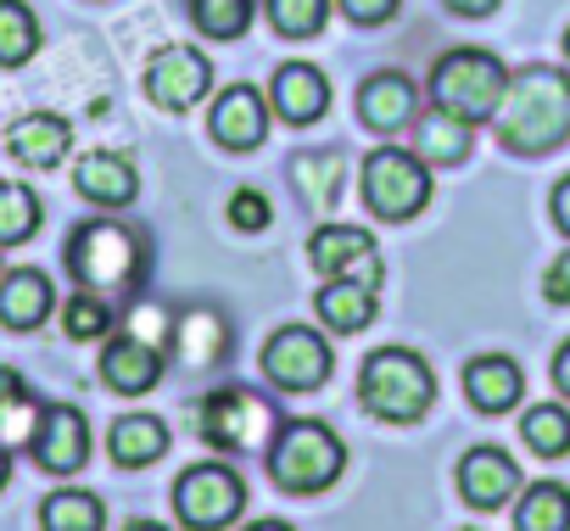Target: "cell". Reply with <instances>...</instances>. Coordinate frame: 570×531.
<instances>
[{
  "label": "cell",
  "instance_id": "cell-1",
  "mask_svg": "<svg viewBox=\"0 0 570 531\" xmlns=\"http://www.w3.org/2000/svg\"><path fill=\"white\" fill-rule=\"evenodd\" d=\"M498 140L520 157H542L570 135V73L559 68H520L498 101Z\"/></svg>",
  "mask_w": 570,
  "mask_h": 531
},
{
  "label": "cell",
  "instance_id": "cell-2",
  "mask_svg": "<svg viewBox=\"0 0 570 531\" xmlns=\"http://www.w3.org/2000/svg\"><path fill=\"white\" fill-rule=\"evenodd\" d=\"M358 403L375 414V420H397V425H414L436 409V370L414 353V347H381L364 358V375H358Z\"/></svg>",
  "mask_w": 570,
  "mask_h": 531
},
{
  "label": "cell",
  "instance_id": "cell-3",
  "mask_svg": "<svg viewBox=\"0 0 570 531\" xmlns=\"http://www.w3.org/2000/svg\"><path fill=\"white\" fill-rule=\"evenodd\" d=\"M68 269L85 292H135L146 275V240L118 218H90L68 240Z\"/></svg>",
  "mask_w": 570,
  "mask_h": 531
},
{
  "label": "cell",
  "instance_id": "cell-4",
  "mask_svg": "<svg viewBox=\"0 0 570 531\" xmlns=\"http://www.w3.org/2000/svg\"><path fill=\"white\" fill-rule=\"evenodd\" d=\"M342 470H347V448H342V436L325 420H292V425L274 436V448H268L274 486L279 492H297V498L336 486Z\"/></svg>",
  "mask_w": 570,
  "mask_h": 531
},
{
  "label": "cell",
  "instance_id": "cell-5",
  "mask_svg": "<svg viewBox=\"0 0 570 531\" xmlns=\"http://www.w3.org/2000/svg\"><path fill=\"white\" fill-rule=\"evenodd\" d=\"M503 90H509V68L492 51H475V46H459L431 68V101H436V112H448L459 124L492 118Z\"/></svg>",
  "mask_w": 570,
  "mask_h": 531
},
{
  "label": "cell",
  "instance_id": "cell-6",
  "mask_svg": "<svg viewBox=\"0 0 570 531\" xmlns=\"http://www.w3.org/2000/svg\"><path fill=\"white\" fill-rule=\"evenodd\" d=\"M364 201L375 218L386 224H409L425 201H431V168L425 157L403 151V146H381L364 157Z\"/></svg>",
  "mask_w": 570,
  "mask_h": 531
},
{
  "label": "cell",
  "instance_id": "cell-7",
  "mask_svg": "<svg viewBox=\"0 0 570 531\" xmlns=\"http://www.w3.org/2000/svg\"><path fill=\"white\" fill-rule=\"evenodd\" d=\"M246 509V486L229 464L218 459H202L190 464L179 481H174V514L190 525V531H224L235 514Z\"/></svg>",
  "mask_w": 570,
  "mask_h": 531
},
{
  "label": "cell",
  "instance_id": "cell-8",
  "mask_svg": "<svg viewBox=\"0 0 570 531\" xmlns=\"http://www.w3.org/2000/svg\"><path fill=\"white\" fill-rule=\"evenodd\" d=\"M274 425V409L257 397V392H240V386H224L213 397H202L196 409V431L207 448H224V453H240V448H257Z\"/></svg>",
  "mask_w": 570,
  "mask_h": 531
},
{
  "label": "cell",
  "instance_id": "cell-9",
  "mask_svg": "<svg viewBox=\"0 0 570 531\" xmlns=\"http://www.w3.org/2000/svg\"><path fill=\"white\" fill-rule=\"evenodd\" d=\"M263 375L285 392H314L331 381V347L320 331L308 325H279L268 342H263Z\"/></svg>",
  "mask_w": 570,
  "mask_h": 531
},
{
  "label": "cell",
  "instance_id": "cell-10",
  "mask_svg": "<svg viewBox=\"0 0 570 531\" xmlns=\"http://www.w3.org/2000/svg\"><path fill=\"white\" fill-rule=\"evenodd\" d=\"M308 263H314L320 275H331V281H358V286H375V292H381V281H386L381 246H375V235L358 229V224H325V229H314Z\"/></svg>",
  "mask_w": 570,
  "mask_h": 531
},
{
  "label": "cell",
  "instance_id": "cell-11",
  "mask_svg": "<svg viewBox=\"0 0 570 531\" xmlns=\"http://www.w3.org/2000/svg\"><path fill=\"white\" fill-rule=\"evenodd\" d=\"M207 85H213V62H207L202 51H190V46H163V51L146 62V96H151L157 107H168V112L196 107V101L207 96Z\"/></svg>",
  "mask_w": 570,
  "mask_h": 531
},
{
  "label": "cell",
  "instance_id": "cell-12",
  "mask_svg": "<svg viewBox=\"0 0 570 531\" xmlns=\"http://www.w3.org/2000/svg\"><path fill=\"white\" fill-rule=\"evenodd\" d=\"M207 129H213V140L229 146V151H252V146H263V135H268V96L252 90V85H229V90L213 101Z\"/></svg>",
  "mask_w": 570,
  "mask_h": 531
},
{
  "label": "cell",
  "instance_id": "cell-13",
  "mask_svg": "<svg viewBox=\"0 0 570 531\" xmlns=\"http://www.w3.org/2000/svg\"><path fill=\"white\" fill-rule=\"evenodd\" d=\"M35 459L51 475L85 470V459H90V420L79 409H68V403H51L46 420H40V431H35Z\"/></svg>",
  "mask_w": 570,
  "mask_h": 531
},
{
  "label": "cell",
  "instance_id": "cell-14",
  "mask_svg": "<svg viewBox=\"0 0 570 531\" xmlns=\"http://www.w3.org/2000/svg\"><path fill=\"white\" fill-rule=\"evenodd\" d=\"M459 492L470 509H503L509 498H520V464L503 448H470L459 464Z\"/></svg>",
  "mask_w": 570,
  "mask_h": 531
},
{
  "label": "cell",
  "instance_id": "cell-15",
  "mask_svg": "<svg viewBox=\"0 0 570 531\" xmlns=\"http://www.w3.org/2000/svg\"><path fill=\"white\" fill-rule=\"evenodd\" d=\"M101 381H107L112 392H124V397L151 392V386L163 381V347L146 342V336H135V331L112 336L107 353H101Z\"/></svg>",
  "mask_w": 570,
  "mask_h": 531
},
{
  "label": "cell",
  "instance_id": "cell-16",
  "mask_svg": "<svg viewBox=\"0 0 570 531\" xmlns=\"http://www.w3.org/2000/svg\"><path fill=\"white\" fill-rule=\"evenodd\" d=\"M268 107L285 118V124H320L325 118V107H331V85H325V73L314 68V62H285L279 73H274V85H268Z\"/></svg>",
  "mask_w": 570,
  "mask_h": 531
},
{
  "label": "cell",
  "instance_id": "cell-17",
  "mask_svg": "<svg viewBox=\"0 0 570 531\" xmlns=\"http://www.w3.org/2000/svg\"><path fill=\"white\" fill-rule=\"evenodd\" d=\"M414 107H420V96H414V85H409V73H375V79H364V90H358V118L375 129V135H397V129H409L414 124Z\"/></svg>",
  "mask_w": 570,
  "mask_h": 531
},
{
  "label": "cell",
  "instance_id": "cell-18",
  "mask_svg": "<svg viewBox=\"0 0 570 531\" xmlns=\"http://www.w3.org/2000/svg\"><path fill=\"white\" fill-rule=\"evenodd\" d=\"M7 146H12V157L23 168H57L68 157V146H73V124L57 118V112H29V118H18L7 129Z\"/></svg>",
  "mask_w": 570,
  "mask_h": 531
},
{
  "label": "cell",
  "instance_id": "cell-19",
  "mask_svg": "<svg viewBox=\"0 0 570 531\" xmlns=\"http://www.w3.org/2000/svg\"><path fill=\"white\" fill-rule=\"evenodd\" d=\"M464 392H470V403H475L481 414H509V409L520 403V392H525V375H520L514 358L487 353V358H475V364L464 370Z\"/></svg>",
  "mask_w": 570,
  "mask_h": 531
},
{
  "label": "cell",
  "instance_id": "cell-20",
  "mask_svg": "<svg viewBox=\"0 0 570 531\" xmlns=\"http://www.w3.org/2000/svg\"><path fill=\"white\" fill-rule=\"evenodd\" d=\"M73 185H79L90 201H101V207H124V201H135V190H140L135 163L118 157V151H85L79 168H73Z\"/></svg>",
  "mask_w": 570,
  "mask_h": 531
},
{
  "label": "cell",
  "instance_id": "cell-21",
  "mask_svg": "<svg viewBox=\"0 0 570 531\" xmlns=\"http://www.w3.org/2000/svg\"><path fill=\"white\" fill-rule=\"evenodd\" d=\"M57 292L40 269H0V319L12 331H35L46 314H51Z\"/></svg>",
  "mask_w": 570,
  "mask_h": 531
},
{
  "label": "cell",
  "instance_id": "cell-22",
  "mask_svg": "<svg viewBox=\"0 0 570 531\" xmlns=\"http://www.w3.org/2000/svg\"><path fill=\"white\" fill-rule=\"evenodd\" d=\"M375 308H381V292L375 286H358V281H325V292L314 297V314L331 331H342V336H358L375 319Z\"/></svg>",
  "mask_w": 570,
  "mask_h": 531
},
{
  "label": "cell",
  "instance_id": "cell-23",
  "mask_svg": "<svg viewBox=\"0 0 570 531\" xmlns=\"http://www.w3.org/2000/svg\"><path fill=\"white\" fill-rule=\"evenodd\" d=\"M40 420H46V403H35L18 370H0V448H35Z\"/></svg>",
  "mask_w": 570,
  "mask_h": 531
},
{
  "label": "cell",
  "instance_id": "cell-24",
  "mask_svg": "<svg viewBox=\"0 0 570 531\" xmlns=\"http://www.w3.org/2000/svg\"><path fill=\"white\" fill-rule=\"evenodd\" d=\"M107 442H112V459H118L124 470H140V464H151L157 453H168V425H163L157 414H124Z\"/></svg>",
  "mask_w": 570,
  "mask_h": 531
},
{
  "label": "cell",
  "instance_id": "cell-25",
  "mask_svg": "<svg viewBox=\"0 0 570 531\" xmlns=\"http://www.w3.org/2000/svg\"><path fill=\"white\" fill-rule=\"evenodd\" d=\"M514 531H570V486L537 481L514 503Z\"/></svg>",
  "mask_w": 570,
  "mask_h": 531
},
{
  "label": "cell",
  "instance_id": "cell-26",
  "mask_svg": "<svg viewBox=\"0 0 570 531\" xmlns=\"http://www.w3.org/2000/svg\"><path fill=\"white\" fill-rule=\"evenodd\" d=\"M40 525L46 531H101L107 525V509H101V498L96 492H51L46 503H40Z\"/></svg>",
  "mask_w": 570,
  "mask_h": 531
},
{
  "label": "cell",
  "instance_id": "cell-27",
  "mask_svg": "<svg viewBox=\"0 0 570 531\" xmlns=\"http://www.w3.org/2000/svg\"><path fill=\"white\" fill-rule=\"evenodd\" d=\"M40 51V18L23 0H0V68H23Z\"/></svg>",
  "mask_w": 570,
  "mask_h": 531
},
{
  "label": "cell",
  "instance_id": "cell-28",
  "mask_svg": "<svg viewBox=\"0 0 570 531\" xmlns=\"http://www.w3.org/2000/svg\"><path fill=\"white\" fill-rule=\"evenodd\" d=\"M520 436H525V448H531L537 459H564V453H570V409H553V403L525 409Z\"/></svg>",
  "mask_w": 570,
  "mask_h": 531
},
{
  "label": "cell",
  "instance_id": "cell-29",
  "mask_svg": "<svg viewBox=\"0 0 570 531\" xmlns=\"http://www.w3.org/2000/svg\"><path fill=\"white\" fill-rule=\"evenodd\" d=\"M40 229V196L29 185L0 179V246H18Z\"/></svg>",
  "mask_w": 570,
  "mask_h": 531
},
{
  "label": "cell",
  "instance_id": "cell-30",
  "mask_svg": "<svg viewBox=\"0 0 570 531\" xmlns=\"http://www.w3.org/2000/svg\"><path fill=\"white\" fill-rule=\"evenodd\" d=\"M470 129H475V124H459V118H448V112H431V124L420 129V157L436 163V168L464 163V157H470Z\"/></svg>",
  "mask_w": 570,
  "mask_h": 531
},
{
  "label": "cell",
  "instance_id": "cell-31",
  "mask_svg": "<svg viewBox=\"0 0 570 531\" xmlns=\"http://www.w3.org/2000/svg\"><path fill=\"white\" fill-rule=\"evenodd\" d=\"M342 157L336 151H308V157H297V190L314 201V207H336V196H342Z\"/></svg>",
  "mask_w": 570,
  "mask_h": 531
},
{
  "label": "cell",
  "instance_id": "cell-32",
  "mask_svg": "<svg viewBox=\"0 0 570 531\" xmlns=\"http://www.w3.org/2000/svg\"><path fill=\"white\" fill-rule=\"evenodd\" d=\"M190 18L207 40H240L252 29V0H196Z\"/></svg>",
  "mask_w": 570,
  "mask_h": 531
},
{
  "label": "cell",
  "instance_id": "cell-33",
  "mask_svg": "<svg viewBox=\"0 0 570 531\" xmlns=\"http://www.w3.org/2000/svg\"><path fill=\"white\" fill-rule=\"evenodd\" d=\"M331 18V0H268V23L285 40H314Z\"/></svg>",
  "mask_w": 570,
  "mask_h": 531
},
{
  "label": "cell",
  "instance_id": "cell-34",
  "mask_svg": "<svg viewBox=\"0 0 570 531\" xmlns=\"http://www.w3.org/2000/svg\"><path fill=\"white\" fill-rule=\"evenodd\" d=\"M62 314H68V336L73 342H101L112 331V308H107L101 292H73Z\"/></svg>",
  "mask_w": 570,
  "mask_h": 531
},
{
  "label": "cell",
  "instance_id": "cell-35",
  "mask_svg": "<svg viewBox=\"0 0 570 531\" xmlns=\"http://www.w3.org/2000/svg\"><path fill=\"white\" fill-rule=\"evenodd\" d=\"M218 353H224V325L213 314H190L179 325V358L185 364H213Z\"/></svg>",
  "mask_w": 570,
  "mask_h": 531
},
{
  "label": "cell",
  "instance_id": "cell-36",
  "mask_svg": "<svg viewBox=\"0 0 570 531\" xmlns=\"http://www.w3.org/2000/svg\"><path fill=\"white\" fill-rule=\"evenodd\" d=\"M229 224H235V229H263V224H268V196L252 190V185H240V190L229 196Z\"/></svg>",
  "mask_w": 570,
  "mask_h": 531
},
{
  "label": "cell",
  "instance_id": "cell-37",
  "mask_svg": "<svg viewBox=\"0 0 570 531\" xmlns=\"http://www.w3.org/2000/svg\"><path fill=\"white\" fill-rule=\"evenodd\" d=\"M542 297H548V303H559V308L570 303V252H559V257L548 263V281H542Z\"/></svg>",
  "mask_w": 570,
  "mask_h": 531
},
{
  "label": "cell",
  "instance_id": "cell-38",
  "mask_svg": "<svg viewBox=\"0 0 570 531\" xmlns=\"http://www.w3.org/2000/svg\"><path fill=\"white\" fill-rule=\"evenodd\" d=\"M336 7L353 18V23H386L397 12V0H336Z\"/></svg>",
  "mask_w": 570,
  "mask_h": 531
},
{
  "label": "cell",
  "instance_id": "cell-39",
  "mask_svg": "<svg viewBox=\"0 0 570 531\" xmlns=\"http://www.w3.org/2000/svg\"><path fill=\"white\" fill-rule=\"evenodd\" d=\"M442 7L453 18H487V12H498V0H442Z\"/></svg>",
  "mask_w": 570,
  "mask_h": 531
},
{
  "label": "cell",
  "instance_id": "cell-40",
  "mask_svg": "<svg viewBox=\"0 0 570 531\" xmlns=\"http://www.w3.org/2000/svg\"><path fill=\"white\" fill-rule=\"evenodd\" d=\"M553 224H559V229L570 235V174H564V179L553 185Z\"/></svg>",
  "mask_w": 570,
  "mask_h": 531
},
{
  "label": "cell",
  "instance_id": "cell-41",
  "mask_svg": "<svg viewBox=\"0 0 570 531\" xmlns=\"http://www.w3.org/2000/svg\"><path fill=\"white\" fill-rule=\"evenodd\" d=\"M553 386H559V392L570 397V342H564V347L553 353Z\"/></svg>",
  "mask_w": 570,
  "mask_h": 531
},
{
  "label": "cell",
  "instance_id": "cell-42",
  "mask_svg": "<svg viewBox=\"0 0 570 531\" xmlns=\"http://www.w3.org/2000/svg\"><path fill=\"white\" fill-rule=\"evenodd\" d=\"M7 475H12V448H0V486H7Z\"/></svg>",
  "mask_w": 570,
  "mask_h": 531
},
{
  "label": "cell",
  "instance_id": "cell-43",
  "mask_svg": "<svg viewBox=\"0 0 570 531\" xmlns=\"http://www.w3.org/2000/svg\"><path fill=\"white\" fill-rule=\"evenodd\" d=\"M246 531H292L285 520H257V525H246Z\"/></svg>",
  "mask_w": 570,
  "mask_h": 531
},
{
  "label": "cell",
  "instance_id": "cell-44",
  "mask_svg": "<svg viewBox=\"0 0 570 531\" xmlns=\"http://www.w3.org/2000/svg\"><path fill=\"white\" fill-rule=\"evenodd\" d=\"M124 531H168V525H157V520H135V525H124Z\"/></svg>",
  "mask_w": 570,
  "mask_h": 531
},
{
  "label": "cell",
  "instance_id": "cell-45",
  "mask_svg": "<svg viewBox=\"0 0 570 531\" xmlns=\"http://www.w3.org/2000/svg\"><path fill=\"white\" fill-rule=\"evenodd\" d=\"M564 57H570V29H564Z\"/></svg>",
  "mask_w": 570,
  "mask_h": 531
}]
</instances>
